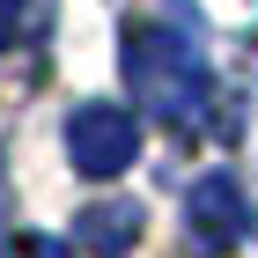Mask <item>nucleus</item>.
I'll use <instances>...</instances> for the list:
<instances>
[{"label": "nucleus", "mask_w": 258, "mask_h": 258, "mask_svg": "<svg viewBox=\"0 0 258 258\" xmlns=\"http://www.w3.org/2000/svg\"><path fill=\"white\" fill-rule=\"evenodd\" d=\"M125 81L133 103L155 125H199L214 103V67H207V30L192 0H148L125 22Z\"/></svg>", "instance_id": "f257e3e1"}, {"label": "nucleus", "mask_w": 258, "mask_h": 258, "mask_svg": "<svg viewBox=\"0 0 258 258\" xmlns=\"http://www.w3.org/2000/svg\"><path fill=\"white\" fill-rule=\"evenodd\" d=\"M140 155V118L125 103H81L74 118H67V162H74L81 177H125Z\"/></svg>", "instance_id": "f03ea898"}, {"label": "nucleus", "mask_w": 258, "mask_h": 258, "mask_svg": "<svg viewBox=\"0 0 258 258\" xmlns=\"http://www.w3.org/2000/svg\"><path fill=\"white\" fill-rule=\"evenodd\" d=\"M184 236L207 258H229L251 236V199H243V184L229 177V170H207V177L184 192Z\"/></svg>", "instance_id": "7ed1b4c3"}, {"label": "nucleus", "mask_w": 258, "mask_h": 258, "mask_svg": "<svg viewBox=\"0 0 258 258\" xmlns=\"http://www.w3.org/2000/svg\"><path fill=\"white\" fill-rule=\"evenodd\" d=\"M140 199H96V207H81L74 214V243L89 258H125L133 251V236H140Z\"/></svg>", "instance_id": "20e7f679"}, {"label": "nucleus", "mask_w": 258, "mask_h": 258, "mask_svg": "<svg viewBox=\"0 0 258 258\" xmlns=\"http://www.w3.org/2000/svg\"><path fill=\"white\" fill-rule=\"evenodd\" d=\"M8 258H74V243H59V236H8Z\"/></svg>", "instance_id": "39448f33"}, {"label": "nucleus", "mask_w": 258, "mask_h": 258, "mask_svg": "<svg viewBox=\"0 0 258 258\" xmlns=\"http://www.w3.org/2000/svg\"><path fill=\"white\" fill-rule=\"evenodd\" d=\"M15 30H22V0H0V52L15 44Z\"/></svg>", "instance_id": "423d86ee"}, {"label": "nucleus", "mask_w": 258, "mask_h": 258, "mask_svg": "<svg viewBox=\"0 0 258 258\" xmlns=\"http://www.w3.org/2000/svg\"><path fill=\"white\" fill-rule=\"evenodd\" d=\"M0 258H8V207H0Z\"/></svg>", "instance_id": "0eeeda50"}]
</instances>
